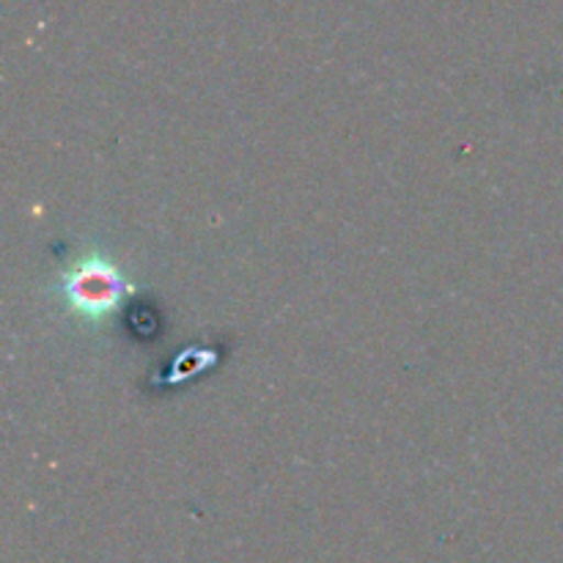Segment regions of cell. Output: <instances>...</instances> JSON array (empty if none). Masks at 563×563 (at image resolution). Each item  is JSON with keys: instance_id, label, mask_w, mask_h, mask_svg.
<instances>
[{"instance_id": "6da1fadb", "label": "cell", "mask_w": 563, "mask_h": 563, "mask_svg": "<svg viewBox=\"0 0 563 563\" xmlns=\"http://www.w3.org/2000/svg\"><path fill=\"white\" fill-rule=\"evenodd\" d=\"M115 280L110 278L108 269H88L75 280V300L77 306H86L88 311L93 308H108L115 300Z\"/></svg>"}]
</instances>
